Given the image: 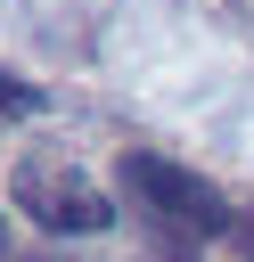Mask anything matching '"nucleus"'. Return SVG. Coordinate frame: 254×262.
I'll return each instance as SVG.
<instances>
[{"label":"nucleus","instance_id":"4","mask_svg":"<svg viewBox=\"0 0 254 262\" xmlns=\"http://www.w3.org/2000/svg\"><path fill=\"white\" fill-rule=\"evenodd\" d=\"M229 237H238V254L254 262V213H238V229H229Z\"/></svg>","mask_w":254,"mask_h":262},{"label":"nucleus","instance_id":"3","mask_svg":"<svg viewBox=\"0 0 254 262\" xmlns=\"http://www.w3.org/2000/svg\"><path fill=\"white\" fill-rule=\"evenodd\" d=\"M0 115H41V90L16 82V74H0Z\"/></svg>","mask_w":254,"mask_h":262},{"label":"nucleus","instance_id":"1","mask_svg":"<svg viewBox=\"0 0 254 262\" xmlns=\"http://www.w3.org/2000/svg\"><path fill=\"white\" fill-rule=\"evenodd\" d=\"M8 196H16V213H25L33 229H49V237H107V229H115V196H107L74 156H49V147L8 172Z\"/></svg>","mask_w":254,"mask_h":262},{"label":"nucleus","instance_id":"6","mask_svg":"<svg viewBox=\"0 0 254 262\" xmlns=\"http://www.w3.org/2000/svg\"><path fill=\"white\" fill-rule=\"evenodd\" d=\"M164 262H197V254H164Z\"/></svg>","mask_w":254,"mask_h":262},{"label":"nucleus","instance_id":"5","mask_svg":"<svg viewBox=\"0 0 254 262\" xmlns=\"http://www.w3.org/2000/svg\"><path fill=\"white\" fill-rule=\"evenodd\" d=\"M0 262H16V246H8V221H0Z\"/></svg>","mask_w":254,"mask_h":262},{"label":"nucleus","instance_id":"2","mask_svg":"<svg viewBox=\"0 0 254 262\" xmlns=\"http://www.w3.org/2000/svg\"><path fill=\"white\" fill-rule=\"evenodd\" d=\"M115 180H123L164 229H180V237H229V229H238V205H229L205 172H188V164H172V156H156V147H131V156L115 164Z\"/></svg>","mask_w":254,"mask_h":262}]
</instances>
